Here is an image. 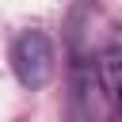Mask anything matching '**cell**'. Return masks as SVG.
<instances>
[{"label": "cell", "instance_id": "1", "mask_svg": "<svg viewBox=\"0 0 122 122\" xmlns=\"http://www.w3.org/2000/svg\"><path fill=\"white\" fill-rule=\"evenodd\" d=\"M8 57H11L15 80H19L27 92H38V88L50 84L57 53H53V42H50L46 30H23V34L11 42V53H8Z\"/></svg>", "mask_w": 122, "mask_h": 122}]
</instances>
